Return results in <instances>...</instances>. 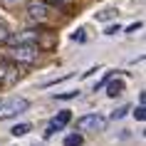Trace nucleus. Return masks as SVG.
Returning a JSON list of instances; mask_svg holds the SVG:
<instances>
[{"instance_id":"nucleus-1","label":"nucleus","mask_w":146,"mask_h":146,"mask_svg":"<svg viewBox=\"0 0 146 146\" xmlns=\"http://www.w3.org/2000/svg\"><path fill=\"white\" fill-rule=\"evenodd\" d=\"M8 57L15 62H23V64H32V62H37L40 50L37 45H13L8 50Z\"/></svg>"},{"instance_id":"nucleus-2","label":"nucleus","mask_w":146,"mask_h":146,"mask_svg":"<svg viewBox=\"0 0 146 146\" xmlns=\"http://www.w3.org/2000/svg\"><path fill=\"white\" fill-rule=\"evenodd\" d=\"M27 107H30V102L25 97H10L0 104V119H13V116L27 111Z\"/></svg>"},{"instance_id":"nucleus-3","label":"nucleus","mask_w":146,"mask_h":146,"mask_svg":"<svg viewBox=\"0 0 146 146\" xmlns=\"http://www.w3.org/2000/svg\"><path fill=\"white\" fill-rule=\"evenodd\" d=\"M77 129L79 131H104L107 129V119L99 114H84L77 119Z\"/></svg>"},{"instance_id":"nucleus-4","label":"nucleus","mask_w":146,"mask_h":146,"mask_svg":"<svg viewBox=\"0 0 146 146\" xmlns=\"http://www.w3.org/2000/svg\"><path fill=\"white\" fill-rule=\"evenodd\" d=\"M35 40H37L35 30H23L20 35H10L8 42H13V45H35Z\"/></svg>"},{"instance_id":"nucleus-5","label":"nucleus","mask_w":146,"mask_h":146,"mask_svg":"<svg viewBox=\"0 0 146 146\" xmlns=\"http://www.w3.org/2000/svg\"><path fill=\"white\" fill-rule=\"evenodd\" d=\"M27 15H30L32 20H45L47 17V5L45 3H30V5H27Z\"/></svg>"},{"instance_id":"nucleus-6","label":"nucleus","mask_w":146,"mask_h":146,"mask_svg":"<svg viewBox=\"0 0 146 146\" xmlns=\"http://www.w3.org/2000/svg\"><path fill=\"white\" fill-rule=\"evenodd\" d=\"M69 121H72V111H69V109H64V111H60V114H57V116L52 119V126H54L57 131H62Z\"/></svg>"},{"instance_id":"nucleus-7","label":"nucleus","mask_w":146,"mask_h":146,"mask_svg":"<svg viewBox=\"0 0 146 146\" xmlns=\"http://www.w3.org/2000/svg\"><path fill=\"white\" fill-rule=\"evenodd\" d=\"M121 92H124V79H111V82H107V94L109 97H119Z\"/></svg>"},{"instance_id":"nucleus-8","label":"nucleus","mask_w":146,"mask_h":146,"mask_svg":"<svg viewBox=\"0 0 146 146\" xmlns=\"http://www.w3.org/2000/svg\"><path fill=\"white\" fill-rule=\"evenodd\" d=\"M30 129H32L30 124H15V126L10 129V134H13V136H25V134H27Z\"/></svg>"},{"instance_id":"nucleus-9","label":"nucleus","mask_w":146,"mask_h":146,"mask_svg":"<svg viewBox=\"0 0 146 146\" xmlns=\"http://www.w3.org/2000/svg\"><path fill=\"white\" fill-rule=\"evenodd\" d=\"M82 134H69V136H64V146H82Z\"/></svg>"},{"instance_id":"nucleus-10","label":"nucleus","mask_w":146,"mask_h":146,"mask_svg":"<svg viewBox=\"0 0 146 146\" xmlns=\"http://www.w3.org/2000/svg\"><path fill=\"white\" fill-rule=\"evenodd\" d=\"M69 77H72V72H67V74H62V77H57V79H50V82H42L40 87H54V84H60V82H67Z\"/></svg>"},{"instance_id":"nucleus-11","label":"nucleus","mask_w":146,"mask_h":146,"mask_svg":"<svg viewBox=\"0 0 146 146\" xmlns=\"http://www.w3.org/2000/svg\"><path fill=\"white\" fill-rule=\"evenodd\" d=\"M126 111H129V104H124V107H119L116 111H111V119L116 121V119H121V116H126Z\"/></svg>"},{"instance_id":"nucleus-12","label":"nucleus","mask_w":146,"mask_h":146,"mask_svg":"<svg viewBox=\"0 0 146 146\" xmlns=\"http://www.w3.org/2000/svg\"><path fill=\"white\" fill-rule=\"evenodd\" d=\"M8 37H10L8 25H5V23H0V45H3V42H8Z\"/></svg>"},{"instance_id":"nucleus-13","label":"nucleus","mask_w":146,"mask_h":146,"mask_svg":"<svg viewBox=\"0 0 146 146\" xmlns=\"http://www.w3.org/2000/svg\"><path fill=\"white\" fill-rule=\"evenodd\" d=\"M79 97V89H72V92H64V94H57V99H77Z\"/></svg>"},{"instance_id":"nucleus-14","label":"nucleus","mask_w":146,"mask_h":146,"mask_svg":"<svg viewBox=\"0 0 146 146\" xmlns=\"http://www.w3.org/2000/svg\"><path fill=\"white\" fill-rule=\"evenodd\" d=\"M134 116H136L139 121H144V119H146V107H144V104H139V107H136V111H134Z\"/></svg>"},{"instance_id":"nucleus-15","label":"nucleus","mask_w":146,"mask_h":146,"mask_svg":"<svg viewBox=\"0 0 146 146\" xmlns=\"http://www.w3.org/2000/svg\"><path fill=\"white\" fill-rule=\"evenodd\" d=\"M111 17H116L114 10H104V13H99V15H97V20H111Z\"/></svg>"},{"instance_id":"nucleus-16","label":"nucleus","mask_w":146,"mask_h":146,"mask_svg":"<svg viewBox=\"0 0 146 146\" xmlns=\"http://www.w3.org/2000/svg\"><path fill=\"white\" fill-rule=\"evenodd\" d=\"M72 40H74V42H84V27H79V30L72 35Z\"/></svg>"},{"instance_id":"nucleus-17","label":"nucleus","mask_w":146,"mask_h":146,"mask_svg":"<svg viewBox=\"0 0 146 146\" xmlns=\"http://www.w3.org/2000/svg\"><path fill=\"white\" fill-rule=\"evenodd\" d=\"M116 32H121V25H111V27H107L104 35H116Z\"/></svg>"},{"instance_id":"nucleus-18","label":"nucleus","mask_w":146,"mask_h":146,"mask_svg":"<svg viewBox=\"0 0 146 146\" xmlns=\"http://www.w3.org/2000/svg\"><path fill=\"white\" fill-rule=\"evenodd\" d=\"M5 72H10V67H8V62H5V60H0V79L5 77Z\"/></svg>"},{"instance_id":"nucleus-19","label":"nucleus","mask_w":146,"mask_h":146,"mask_svg":"<svg viewBox=\"0 0 146 146\" xmlns=\"http://www.w3.org/2000/svg\"><path fill=\"white\" fill-rule=\"evenodd\" d=\"M109 77H111V74H109V72H107V74L102 77V82H97V84H94V92H97V89H99L102 84H107V82H109Z\"/></svg>"},{"instance_id":"nucleus-20","label":"nucleus","mask_w":146,"mask_h":146,"mask_svg":"<svg viewBox=\"0 0 146 146\" xmlns=\"http://www.w3.org/2000/svg\"><path fill=\"white\" fill-rule=\"evenodd\" d=\"M136 30H141V23H134V25H129V27H126V32H129V35H134Z\"/></svg>"},{"instance_id":"nucleus-21","label":"nucleus","mask_w":146,"mask_h":146,"mask_svg":"<svg viewBox=\"0 0 146 146\" xmlns=\"http://www.w3.org/2000/svg\"><path fill=\"white\" fill-rule=\"evenodd\" d=\"M54 131H57V129H54L52 124H50V126H47V131H45V136H47V139H50V136H52V134H54Z\"/></svg>"},{"instance_id":"nucleus-22","label":"nucleus","mask_w":146,"mask_h":146,"mask_svg":"<svg viewBox=\"0 0 146 146\" xmlns=\"http://www.w3.org/2000/svg\"><path fill=\"white\" fill-rule=\"evenodd\" d=\"M5 3H8V5H13V3H17V0H5Z\"/></svg>"},{"instance_id":"nucleus-23","label":"nucleus","mask_w":146,"mask_h":146,"mask_svg":"<svg viewBox=\"0 0 146 146\" xmlns=\"http://www.w3.org/2000/svg\"><path fill=\"white\" fill-rule=\"evenodd\" d=\"M54 3H64V0H54Z\"/></svg>"}]
</instances>
